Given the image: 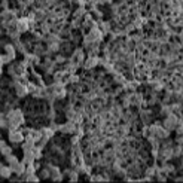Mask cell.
Wrapping results in <instances>:
<instances>
[{
    "mask_svg": "<svg viewBox=\"0 0 183 183\" xmlns=\"http://www.w3.org/2000/svg\"><path fill=\"white\" fill-rule=\"evenodd\" d=\"M150 131L153 133V136H156V137H159V138H164V137H167V131L164 128H159V127H152L150 128Z\"/></svg>",
    "mask_w": 183,
    "mask_h": 183,
    "instance_id": "cell-6",
    "label": "cell"
},
{
    "mask_svg": "<svg viewBox=\"0 0 183 183\" xmlns=\"http://www.w3.org/2000/svg\"><path fill=\"white\" fill-rule=\"evenodd\" d=\"M15 24H16V30H18V31H26V30H28V27H30V22H28L27 18L18 20Z\"/></svg>",
    "mask_w": 183,
    "mask_h": 183,
    "instance_id": "cell-4",
    "label": "cell"
},
{
    "mask_svg": "<svg viewBox=\"0 0 183 183\" xmlns=\"http://www.w3.org/2000/svg\"><path fill=\"white\" fill-rule=\"evenodd\" d=\"M0 152H2L3 155L7 156V155H11V152H12V150H11V148H9L7 144H5L3 142H0Z\"/></svg>",
    "mask_w": 183,
    "mask_h": 183,
    "instance_id": "cell-11",
    "label": "cell"
},
{
    "mask_svg": "<svg viewBox=\"0 0 183 183\" xmlns=\"http://www.w3.org/2000/svg\"><path fill=\"white\" fill-rule=\"evenodd\" d=\"M7 162H9L11 168H12L14 165H16V164H18V159H16L15 156H12V155H7Z\"/></svg>",
    "mask_w": 183,
    "mask_h": 183,
    "instance_id": "cell-14",
    "label": "cell"
},
{
    "mask_svg": "<svg viewBox=\"0 0 183 183\" xmlns=\"http://www.w3.org/2000/svg\"><path fill=\"white\" fill-rule=\"evenodd\" d=\"M0 127H3V128L7 127V118L5 116V113H2V115H0Z\"/></svg>",
    "mask_w": 183,
    "mask_h": 183,
    "instance_id": "cell-15",
    "label": "cell"
},
{
    "mask_svg": "<svg viewBox=\"0 0 183 183\" xmlns=\"http://www.w3.org/2000/svg\"><path fill=\"white\" fill-rule=\"evenodd\" d=\"M73 128H75V124H73V122H68L67 125L61 127V129H63L64 133H70V131H73Z\"/></svg>",
    "mask_w": 183,
    "mask_h": 183,
    "instance_id": "cell-13",
    "label": "cell"
},
{
    "mask_svg": "<svg viewBox=\"0 0 183 183\" xmlns=\"http://www.w3.org/2000/svg\"><path fill=\"white\" fill-rule=\"evenodd\" d=\"M82 58H83L82 51H77V54H75V57H73V60H75V61H82Z\"/></svg>",
    "mask_w": 183,
    "mask_h": 183,
    "instance_id": "cell-16",
    "label": "cell"
},
{
    "mask_svg": "<svg viewBox=\"0 0 183 183\" xmlns=\"http://www.w3.org/2000/svg\"><path fill=\"white\" fill-rule=\"evenodd\" d=\"M7 125L11 127V129H16L22 124V115L20 110H11L7 113Z\"/></svg>",
    "mask_w": 183,
    "mask_h": 183,
    "instance_id": "cell-1",
    "label": "cell"
},
{
    "mask_svg": "<svg viewBox=\"0 0 183 183\" xmlns=\"http://www.w3.org/2000/svg\"><path fill=\"white\" fill-rule=\"evenodd\" d=\"M9 140L12 143H21L24 140V136H22V133L21 131H16V129H11V133H9Z\"/></svg>",
    "mask_w": 183,
    "mask_h": 183,
    "instance_id": "cell-2",
    "label": "cell"
},
{
    "mask_svg": "<svg viewBox=\"0 0 183 183\" xmlns=\"http://www.w3.org/2000/svg\"><path fill=\"white\" fill-rule=\"evenodd\" d=\"M5 52H6V55H5V63L6 61H12L15 58V49L12 45H6L5 46Z\"/></svg>",
    "mask_w": 183,
    "mask_h": 183,
    "instance_id": "cell-3",
    "label": "cell"
},
{
    "mask_svg": "<svg viewBox=\"0 0 183 183\" xmlns=\"http://www.w3.org/2000/svg\"><path fill=\"white\" fill-rule=\"evenodd\" d=\"M12 171H14V173H16V174H22V173L26 171V167H24V164H22V162H20V161H18V164L12 167Z\"/></svg>",
    "mask_w": 183,
    "mask_h": 183,
    "instance_id": "cell-10",
    "label": "cell"
},
{
    "mask_svg": "<svg viewBox=\"0 0 183 183\" xmlns=\"http://www.w3.org/2000/svg\"><path fill=\"white\" fill-rule=\"evenodd\" d=\"M177 124H179V119H177L174 115H170L168 118L165 119V127H167V128L174 129L177 127Z\"/></svg>",
    "mask_w": 183,
    "mask_h": 183,
    "instance_id": "cell-5",
    "label": "cell"
},
{
    "mask_svg": "<svg viewBox=\"0 0 183 183\" xmlns=\"http://www.w3.org/2000/svg\"><path fill=\"white\" fill-rule=\"evenodd\" d=\"M97 63H98V58H95V57H91L89 60L85 61V67H87V68H91V67H94Z\"/></svg>",
    "mask_w": 183,
    "mask_h": 183,
    "instance_id": "cell-12",
    "label": "cell"
},
{
    "mask_svg": "<svg viewBox=\"0 0 183 183\" xmlns=\"http://www.w3.org/2000/svg\"><path fill=\"white\" fill-rule=\"evenodd\" d=\"M54 94L58 95V97H64L66 95V89H64V87L61 83H57L54 87Z\"/></svg>",
    "mask_w": 183,
    "mask_h": 183,
    "instance_id": "cell-9",
    "label": "cell"
},
{
    "mask_svg": "<svg viewBox=\"0 0 183 183\" xmlns=\"http://www.w3.org/2000/svg\"><path fill=\"white\" fill-rule=\"evenodd\" d=\"M15 91H16V95H20V97H24V95L28 92L27 88H26L22 83H16V85H15Z\"/></svg>",
    "mask_w": 183,
    "mask_h": 183,
    "instance_id": "cell-7",
    "label": "cell"
},
{
    "mask_svg": "<svg viewBox=\"0 0 183 183\" xmlns=\"http://www.w3.org/2000/svg\"><path fill=\"white\" fill-rule=\"evenodd\" d=\"M27 180H33V182H36V180H39V179L34 176V173H33V174H28L27 176Z\"/></svg>",
    "mask_w": 183,
    "mask_h": 183,
    "instance_id": "cell-17",
    "label": "cell"
},
{
    "mask_svg": "<svg viewBox=\"0 0 183 183\" xmlns=\"http://www.w3.org/2000/svg\"><path fill=\"white\" fill-rule=\"evenodd\" d=\"M11 174H12V168L11 167H5V165L0 167V176L2 177L7 179V177H11Z\"/></svg>",
    "mask_w": 183,
    "mask_h": 183,
    "instance_id": "cell-8",
    "label": "cell"
}]
</instances>
